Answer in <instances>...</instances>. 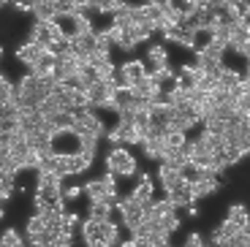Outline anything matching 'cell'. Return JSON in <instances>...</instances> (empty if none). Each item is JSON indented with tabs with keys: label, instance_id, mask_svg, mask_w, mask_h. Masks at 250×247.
<instances>
[{
	"label": "cell",
	"instance_id": "6da1fadb",
	"mask_svg": "<svg viewBox=\"0 0 250 247\" xmlns=\"http://www.w3.org/2000/svg\"><path fill=\"white\" fill-rule=\"evenodd\" d=\"M82 242L84 247H117L120 231L112 220H84L82 223Z\"/></svg>",
	"mask_w": 250,
	"mask_h": 247
},
{
	"label": "cell",
	"instance_id": "7a4b0ae2",
	"mask_svg": "<svg viewBox=\"0 0 250 247\" xmlns=\"http://www.w3.org/2000/svg\"><path fill=\"white\" fill-rule=\"evenodd\" d=\"M71 133L74 136H106V125H104V120L95 114L93 109H79L74 111V125H71Z\"/></svg>",
	"mask_w": 250,
	"mask_h": 247
},
{
	"label": "cell",
	"instance_id": "3957f363",
	"mask_svg": "<svg viewBox=\"0 0 250 247\" xmlns=\"http://www.w3.org/2000/svg\"><path fill=\"white\" fill-rule=\"evenodd\" d=\"M52 163H55V171L60 174L62 179L65 177H79V174H84L90 166H93V161H87V158L79 155V152H55L52 155Z\"/></svg>",
	"mask_w": 250,
	"mask_h": 247
},
{
	"label": "cell",
	"instance_id": "277c9868",
	"mask_svg": "<svg viewBox=\"0 0 250 247\" xmlns=\"http://www.w3.org/2000/svg\"><path fill=\"white\" fill-rule=\"evenodd\" d=\"M106 171L114 177H136V161L125 147H112L106 155Z\"/></svg>",
	"mask_w": 250,
	"mask_h": 247
},
{
	"label": "cell",
	"instance_id": "5b68a950",
	"mask_svg": "<svg viewBox=\"0 0 250 247\" xmlns=\"http://www.w3.org/2000/svg\"><path fill=\"white\" fill-rule=\"evenodd\" d=\"M84 95H87V101H90V109H109V111H114V103H112V95H114V79L112 82H104V79H98L95 84H90L87 90H84Z\"/></svg>",
	"mask_w": 250,
	"mask_h": 247
},
{
	"label": "cell",
	"instance_id": "8992f818",
	"mask_svg": "<svg viewBox=\"0 0 250 247\" xmlns=\"http://www.w3.org/2000/svg\"><path fill=\"white\" fill-rule=\"evenodd\" d=\"M229 49L237 52L239 57H248L250 52V25L248 19H237L231 27H229Z\"/></svg>",
	"mask_w": 250,
	"mask_h": 247
},
{
	"label": "cell",
	"instance_id": "52a82bcc",
	"mask_svg": "<svg viewBox=\"0 0 250 247\" xmlns=\"http://www.w3.org/2000/svg\"><path fill=\"white\" fill-rule=\"evenodd\" d=\"M147 74H150V71H147L144 60H125L123 65H120V71L114 74V84L117 87H131V84H136L139 79H144Z\"/></svg>",
	"mask_w": 250,
	"mask_h": 247
},
{
	"label": "cell",
	"instance_id": "ba28073f",
	"mask_svg": "<svg viewBox=\"0 0 250 247\" xmlns=\"http://www.w3.org/2000/svg\"><path fill=\"white\" fill-rule=\"evenodd\" d=\"M114 209L120 212V220H123V226H125L128 231H131L133 226H139V223L144 220V206L139 204V201H133L131 196H128V198H120Z\"/></svg>",
	"mask_w": 250,
	"mask_h": 247
},
{
	"label": "cell",
	"instance_id": "9c48e42d",
	"mask_svg": "<svg viewBox=\"0 0 250 247\" xmlns=\"http://www.w3.org/2000/svg\"><path fill=\"white\" fill-rule=\"evenodd\" d=\"M25 239L30 242V247H46V245H52V236L46 234L41 215H30V217H27V226H25Z\"/></svg>",
	"mask_w": 250,
	"mask_h": 247
},
{
	"label": "cell",
	"instance_id": "30bf717a",
	"mask_svg": "<svg viewBox=\"0 0 250 247\" xmlns=\"http://www.w3.org/2000/svg\"><path fill=\"white\" fill-rule=\"evenodd\" d=\"M106 139L112 144H139L142 139H139V130L133 123H125V120H117V125H114L112 130H106Z\"/></svg>",
	"mask_w": 250,
	"mask_h": 247
},
{
	"label": "cell",
	"instance_id": "8fae6325",
	"mask_svg": "<svg viewBox=\"0 0 250 247\" xmlns=\"http://www.w3.org/2000/svg\"><path fill=\"white\" fill-rule=\"evenodd\" d=\"M166 201H169L174 209H185V206L196 204V196H193V187H190V182H188V179H182L177 187L166 190Z\"/></svg>",
	"mask_w": 250,
	"mask_h": 247
},
{
	"label": "cell",
	"instance_id": "7c38bea8",
	"mask_svg": "<svg viewBox=\"0 0 250 247\" xmlns=\"http://www.w3.org/2000/svg\"><path fill=\"white\" fill-rule=\"evenodd\" d=\"M158 179H161L163 190H171V187H177L185 179V168H177L166 161H158Z\"/></svg>",
	"mask_w": 250,
	"mask_h": 247
},
{
	"label": "cell",
	"instance_id": "4fadbf2b",
	"mask_svg": "<svg viewBox=\"0 0 250 247\" xmlns=\"http://www.w3.org/2000/svg\"><path fill=\"white\" fill-rule=\"evenodd\" d=\"M152 193H155V187H152V177H150V174H139V182L133 185L131 198H133V201H139V204L147 209V206L155 201V198H152Z\"/></svg>",
	"mask_w": 250,
	"mask_h": 247
},
{
	"label": "cell",
	"instance_id": "5bb4252c",
	"mask_svg": "<svg viewBox=\"0 0 250 247\" xmlns=\"http://www.w3.org/2000/svg\"><path fill=\"white\" fill-rule=\"evenodd\" d=\"M196 79H199V68L196 65H182L180 71H174L171 87H177V90H193Z\"/></svg>",
	"mask_w": 250,
	"mask_h": 247
},
{
	"label": "cell",
	"instance_id": "9a60e30c",
	"mask_svg": "<svg viewBox=\"0 0 250 247\" xmlns=\"http://www.w3.org/2000/svg\"><path fill=\"white\" fill-rule=\"evenodd\" d=\"M237 231H248V228H237L234 223L223 220L220 226H215V231L209 234V245H212V247H226V245H229V239H231Z\"/></svg>",
	"mask_w": 250,
	"mask_h": 247
},
{
	"label": "cell",
	"instance_id": "2e32d148",
	"mask_svg": "<svg viewBox=\"0 0 250 247\" xmlns=\"http://www.w3.org/2000/svg\"><path fill=\"white\" fill-rule=\"evenodd\" d=\"M52 22V19H49ZM49 22H36L33 30L27 33V41L38 43L41 49H52V33H49Z\"/></svg>",
	"mask_w": 250,
	"mask_h": 247
},
{
	"label": "cell",
	"instance_id": "e0dca14e",
	"mask_svg": "<svg viewBox=\"0 0 250 247\" xmlns=\"http://www.w3.org/2000/svg\"><path fill=\"white\" fill-rule=\"evenodd\" d=\"M218 79V87H223V90H231L234 84H239L242 79H248V71H234V68H220V74L215 76Z\"/></svg>",
	"mask_w": 250,
	"mask_h": 247
},
{
	"label": "cell",
	"instance_id": "ac0fdd59",
	"mask_svg": "<svg viewBox=\"0 0 250 247\" xmlns=\"http://www.w3.org/2000/svg\"><path fill=\"white\" fill-rule=\"evenodd\" d=\"M30 14L36 17V22H49V19H55V0H33Z\"/></svg>",
	"mask_w": 250,
	"mask_h": 247
},
{
	"label": "cell",
	"instance_id": "d6986e66",
	"mask_svg": "<svg viewBox=\"0 0 250 247\" xmlns=\"http://www.w3.org/2000/svg\"><path fill=\"white\" fill-rule=\"evenodd\" d=\"M147 60H150L152 71H161L169 65V52H166V46H161V43H152L150 49H147Z\"/></svg>",
	"mask_w": 250,
	"mask_h": 247
},
{
	"label": "cell",
	"instance_id": "ffe728a7",
	"mask_svg": "<svg viewBox=\"0 0 250 247\" xmlns=\"http://www.w3.org/2000/svg\"><path fill=\"white\" fill-rule=\"evenodd\" d=\"M41 52H46V49H41V46H38V43H33V41H25V43L17 49V60L25 62L27 68H30L33 62L38 60V55H41Z\"/></svg>",
	"mask_w": 250,
	"mask_h": 247
},
{
	"label": "cell",
	"instance_id": "44dd1931",
	"mask_svg": "<svg viewBox=\"0 0 250 247\" xmlns=\"http://www.w3.org/2000/svg\"><path fill=\"white\" fill-rule=\"evenodd\" d=\"M139 147H142V152L147 155L150 161H155V163L163 161V152H166V144H163V139H144Z\"/></svg>",
	"mask_w": 250,
	"mask_h": 247
},
{
	"label": "cell",
	"instance_id": "7402d4cb",
	"mask_svg": "<svg viewBox=\"0 0 250 247\" xmlns=\"http://www.w3.org/2000/svg\"><path fill=\"white\" fill-rule=\"evenodd\" d=\"M52 62H55V55H52L49 49L41 52V55H38V60L30 65V74L33 76H52Z\"/></svg>",
	"mask_w": 250,
	"mask_h": 247
},
{
	"label": "cell",
	"instance_id": "603a6c76",
	"mask_svg": "<svg viewBox=\"0 0 250 247\" xmlns=\"http://www.w3.org/2000/svg\"><path fill=\"white\" fill-rule=\"evenodd\" d=\"M98 142L101 139H95V136H76V152L79 155H84L87 161H95V155H98Z\"/></svg>",
	"mask_w": 250,
	"mask_h": 247
},
{
	"label": "cell",
	"instance_id": "cb8c5ba5",
	"mask_svg": "<svg viewBox=\"0 0 250 247\" xmlns=\"http://www.w3.org/2000/svg\"><path fill=\"white\" fill-rule=\"evenodd\" d=\"M76 14H84L76 6V0H55V19H71Z\"/></svg>",
	"mask_w": 250,
	"mask_h": 247
},
{
	"label": "cell",
	"instance_id": "d4e9b609",
	"mask_svg": "<svg viewBox=\"0 0 250 247\" xmlns=\"http://www.w3.org/2000/svg\"><path fill=\"white\" fill-rule=\"evenodd\" d=\"M226 220L234 223L237 228H248V206L245 204H231L226 212Z\"/></svg>",
	"mask_w": 250,
	"mask_h": 247
},
{
	"label": "cell",
	"instance_id": "484cf974",
	"mask_svg": "<svg viewBox=\"0 0 250 247\" xmlns=\"http://www.w3.org/2000/svg\"><path fill=\"white\" fill-rule=\"evenodd\" d=\"M17 171H19V166L14 163L8 147H6V144H0V174H6V177H17Z\"/></svg>",
	"mask_w": 250,
	"mask_h": 247
},
{
	"label": "cell",
	"instance_id": "4316f807",
	"mask_svg": "<svg viewBox=\"0 0 250 247\" xmlns=\"http://www.w3.org/2000/svg\"><path fill=\"white\" fill-rule=\"evenodd\" d=\"M90 30H93V22L84 14H76V17H71V30H65V33L74 38V36H82V33H90Z\"/></svg>",
	"mask_w": 250,
	"mask_h": 247
},
{
	"label": "cell",
	"instance_id": "83f0119b",
	"mask_svg": "<svg viewBox=\"0 0 250 247\" xmlns=\"http://www.w3.org/2000/svg\"><path fill=\"white\" fill-rule=\"evenodd\" d=\"M87 212L90 220H112V206H106L104 201H90Z\"/></svg>",
	"mask_w": 250,
	"mask_h": 247
},
{
	"label": "cell",
	"instance_id": "f1b7e54d",
	"mask_svg": "<svg viewBox=\"0 0 250 247\" xmlns=\"http://www.w3.org/2000/svg\"><path fill=\"white\" fill-rule=\"evenodd\" d=\"M22 245H25V239L17 228H6L0 234V247H22Z\"/></svg>",
	"mask_w": 250,
	"mask_h": 247
},
{
	"label": "cell",
	"instance_id": "f546056e",
	"mask_svg": "<svg viewBox=\"0 0 250 247\" xmlns=\"http://www.w3.org/2000/svg\"><path fill=\"white\" fill-rule=\"evenodd\" d=\"M185 142H188V133H182V130H174V128H169L166 133H163V144H166V147H171V149L182 147Z\"/></svg>",
	"mask_w": 250,
	"mask_h": 247
},
{
	"label": "cell",
	"instance_id": "4dcf8cb0",
	"mask_svg": "<svg viewBox=\"0 0 250 247\" xmlns=\"http://www.w3.org/2000/svg\"><path fill=\"white\" fill-rule=\"evenodd\" d=\"M14 190H17V185H14V177H6V174H0V196L6 198H11L14 196Z\"/></svg>",
	"mask_w": 250,
	"mask_h": 247
},
{
	"label": "cell",
	"instance_id": "1f68e13d",
	"mask_svg": "<svg viewBox=\"0 0 250 247\" xmlns=\"http://www.w3.org/2000/svg\"><path fill=\"white\" fill-rule=\"evenodd\" d=\"M60 196H62V201H76V198L82 196V187L79 185H68V187L60 190Z\"/></svg>",
	"mask_w": 250,
	"mask_h": 247
},
{
	"label": "cell",
	"instance_id": "d6a6232c",
	"mask_svg": "<svg viewBox=\"0 0 250 247\" xmlns=\"http://www.w3.org/2000/svg\"><path fill=\"white\" fill-rule=\"evenodd\" d=\"M182 247H207V242L201 239L199 231H193V234H188V239H185V245H182Z\"/></svg>",
	"mask_w": 250,
	"mask_h": 247
},
{
	"label": "cell",
	"instance_id": "836d02e7",
	"mask_svg": "<svg viewBox=\"0 0 250 247\" xmlns=\"http://www.w3.org/2000/svg\"><path fill=\"white\" fill-rule=\"evenodd\" d=\"M117 247H147L144 242H139V239H128V242H120Z\"/></svg>",
	"mask_w": 250,
	"mask_h": 247
},
{
	"label": "cell",
	"instance_id": "e575fe53",
	"mask_svg": "<svg viewBox=\"0 0 250 247\" xmlns=\"http://www.w3.org/2000/svg\"><path fill=\"white\" fill-rule=\"evenodd\" d=\"M185 212H188V217H199V209H196V204L185 206Z\"/></svg>",
	"mask_w": 250,
	"mask_h": 247
},
{
	"label": "cell",
	"instance_id": "d590c367",
	"mask_svg": "<svg viewBox=\"0 0 250 247\" xmlns=\"http://www.w3.org/2000/svg\"><path fill=\"white\" fill-rule=\"evenodd\" d=\"M22 247H25V245H22Z\"/></svg>",
	"mask_w": 250,
	"mask_h": 247
},
{
	"label": "cell",
	"instance_id": "8d00e7d4",
	"mask_svg": "<svg viewBox=\"0 0 250 247\" xmlns=\"http://www.w3.org/2000/svg\"><path fill=\"white\" fill-rule=\"evenodd\" d=\"M169 247H171V245H169Z\"/></svg>",
	"mask_w": 250,
	"mask_h": 247
}]
</instances>
